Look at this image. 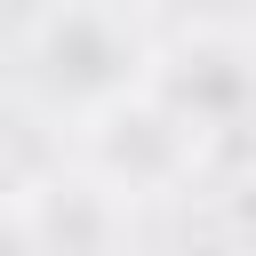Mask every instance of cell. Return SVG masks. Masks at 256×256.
<instances>
[{
	"label": "cell",
	"mask_w": 256,
	"mask_h": 256,
	"mask_svg": "<svg viewBox=\"0 0 256 256\" xmlns=\"http://www.w3.org/2000/svg\"><path fill=\"white\" fill-rule=\"evenodd\" d=\"M152 48H160V40H152L120 0H48V8L32 16V32H24L16 80H24V96H32L40 112H56L64 128H88V120H104L112 104L144 96Z\"/></svg>",
	"instance_id": "6da1fadb"
},
{
	"label": "cell",
	"mask_w": 256,
	"mask_h": 256,
	"mask_svg": "<svg viewBox=\"0 0 256 256\" xmlns=\"http://www.w3.org/2000/svg\"><path fill=\"white\" fill-rule=\"evenodd\" d=\"M144 88L192 144H224L256 128V48L240 32H192L176 48H152Z\"/></svg>",
	"instance_id": "7a4b0ae2"
},
{
	"label": "cell",
	"mask_w": 256,
	"mask_h": 256,
	"mask_svg": "<svg viewBox=\"0 0 256 256\" xmlns=\"http://www.w3.org/2000/svg\"><path fill=\"white\" fill-rule=\"evenodd\" d=\"M0 256H40V240H32V216H24V200H0Z\"/></svg>",
	"instance_id": "3957f363"
}]
</instances>
